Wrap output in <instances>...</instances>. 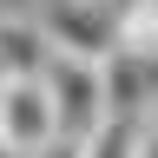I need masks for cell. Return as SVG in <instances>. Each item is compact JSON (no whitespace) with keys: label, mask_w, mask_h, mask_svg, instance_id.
I'll use <instances>...</instances> for the list:
<instances>
[{"label":"cell","mask_w":158,"mask_h":158,"mask_svg":"<svg viewBox=\"0 0 158 158\" xmlns=\"http://www.w3.org/2000/svg\"><path fill=\"white\" fill-rule=\"evenodd\" d=\"M40 86H46V106H53V138H92V125L106 118V86H99V59H73V53H53L40 66Z\"/></svg>","instance_id":"obj_1"},{"label":"cell","mask_w":158,"mask_h":158,"mask_svg":"<svg viewBox=\"0 0 158 158\" xmlns=\"http://www.w3.org/2000/svg\"><path fill=\"white\" fill-rule=\"evenodd\" d=\"M40 33H46L53 53L106 59V53H112V7H106V0H46Z\"/></svg>","instance_id":"obj_2"},{"label":"cell","mask_w":158,"mask_h":158,"mask_svg":"<svg viewBox=\"0 0 158 158\" xmlns=\"http://www.w3.org/2000/svg\"><path fill=\"white\" fill-rule=\"evenodd\" d=\"M53 138V106H46V86L40 79H7L0 86V145L13 158L40 152Z\"/></svg>","instance_id":"obj_3"},{"label":"cell","mask_w":158,"mask_h":158,"mask_svg":"<svg viewBox=\"0 0 158 158\" xmlns=\"http://www.w3.org/2000/svg\"><path fill=\"white\" fill-rule=\"evenodd\" d=\"M99 86H106V112L112 118H152L158 112V59L138 53H106L99 59Z\"/></svg>","instance_id":"obj_4"},{"label":"cell","mask_w":158,"mask_h":158,"mask_svg":"<svg viewBox=\"0 0 158 158\" xmlns=\"http://www.w3.org/2000/svg\"><path fill=\"white\" fill-rule=\"evenodd\" d=\"M0 59H7L13 79H40V66L53 59L40 20H20V13H0Z\"/></svg>","instance_id":"obj_5"},{"label":"cell","mask_w":158,"mask_h":158,"mask_svg":"<svg viewBox=\"0 0 158 158\" xmlns=\"http://www.w3.org/2000/svg\"><path fill=\"white\" fill-rule=\"evenodd\" d=\"M112 46L138 53V59H158V0H125V7H112Z\"/></svg>","instance_id":"obj_6"},{"label":"cell","mask_w":158,"mask_h":158,"mask_svg":"<svg viewBox=\"0 0 158 158\" xmlns=\"http://www.w3.org/2000/svg\"><path fill=\"white\" fill-rule=\"evenodd\" d=\"M138 125H145V118H99L92 125V138H79V152L86 158H132V145H138Z\"/></svg>","instance_id":"obj_7"},{"label":"cell","mask_w":158,"mask_h":158,"mask_svg":"<svg viewBox=\"0 0 158 158\" xmlns=\"http://www.w3.org/2000/svg\"><path fill=\"white\" fill-rule=\"evenodd\" d=\"M132 158H158V112L138 125V145H132Z\"/></svg>","instance_id":"obj_8"},{"label":"cell","mask_w":158,"mask_h":158,"mask_svg":"<svg viewBox=\"0 0 158 158\" xmlns=\"http://www.w3.org/2000/svg\"><path fill=\"white\" fill-rule=\"evenodd\" d=\"M27 158H86V152H79L73 138H46V145H40V152H27Z\"/></svg>","instance_id":"obj_9"},{"label":"cell","mask_w":158,"mask_h":158,"mask_svg":"<svg viewBox=\"0 0 158 158\" xmlns=\"http://www.w3.org/2000/svg\"><path fill=\"white\" fill-rule=\"evenodd\" d=\"M7 79H13V73H7V59H0V86H7Z\"/></svg>","instance_id":"obj_10"},{"label":"cell","mask_w":158,"mask_h":158,"mask_svg":"<svg viewBox=\"0 0 158 158\" xmlns=\"http://www.w3.org/2000/svg\"><path fill=\"white\" fill-rule=\"evenodd\" d=\"M0 158H13V152H7V145H0Z\"/></svg>","instance_id":"obj_11"}]
</instances>
